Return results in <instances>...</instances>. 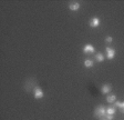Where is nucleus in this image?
Segmentation results:
<instances>
[{
	"instance_id": "20e7f679",
	"label": "nucleus",
	"mask_w": 124,
	"mask_h": 120,
	"mask_svg": "<svg viewBox=\"0 0 124 120\" xmlns=\"http://www.w3.org/2000/svg\"><path fill=\"white\" fill-rule=\"evenodd\" d=\"M105 51H106V58H108V60H112L114 57H115V53H116V51L113 49V48L106 47Z\"/></svg>"
},
{
	"instance_id": "4468645a",
	"label": "nucleus",
	"mask_w": 124,
	"mask_h": 120,
	"mask_svg": "<svg viewBox=\"0 0 124 120\" xmlns=\"http://www.w3.org/2000/svg\"><path fill=\"white\" fill-rule=\"evenodd\" d=\"M121 109H122V112H124V102H122V107H121Z\"/></svg>"
},
{
	"instance_id": "9b49d317",
	"label": "nucleus",
	"mask_w": 124,
	"mask_h": 120,
	"mask_svg": "<svg viewBox=\"0 0 124 120\" xmlns=\"http://www.w3.org/2000/svg\"><path fill=\"white\" fill-rule=\"evenodd\" d=\"M95 59H96V61H99V62H102V61H104V56H103V53H101V52H99V53H96L95 55Z\"/></svg>"
},
{
	"instance_id": "2eb2a0df",
	"label": "nucleus",
	"mask_w": 124,
	"mask_h": 120,
	"mask_svg": "<svg viewBox=\"0 0 124 120\" xmlns=\"http://www.w3.org/2000/svg\"><path fill=\"white\" fill-rule=\"evenodd\" d=\"M101 120H108L106 118H101Z\"/></svg>"
},
{
	"instance_id": "7ed1b4c3",
	"label": "nucleus",
	"mask_w": 124,
	"mask_h": 120,
	"mask_svg": "<svg viewBox=\"0 0 124 120\" xmlns=\"http://www.w3.org/2000/svg\"><path fill=\"white\" fill-rule=\"evenodd\" d=\"M33 96H34L36 99H41V98H43L44 92H43V90H42L40 87H36L34 90H33Z\"/></svg>"
},
{
	"instance_id": "f8f14e48",
	"label": "nucleus",
	"mask_w": 124,
	"mask_h": 120,
	"mask_svg": "<svg viewBox=\"0 0 124 120\" xmlns=\"http://www.w3.org/2000/svg\"><path fill=\"white\" fill-rule=\"evenodd\" d=\"M114 104H115L116 107L121 108V107H122V101H115V102H114Z\"/></svg>"
},
{
	"instance_id": "f257e3e1",
	"label": "nucleus",
	"mask_w": 124,
	"mask_h": 120,
	"mask_svg": "<svg viewBox=\"0 0 124 120\" xmlns=\"http://www.w3.org/2000/svg\"><path fill=\"white\" fill-rule=\"evenodd\" d=\"M106 115V108L104 107V106H99V107L95 108V110H94V116H95L96 118H103L104 116Z\"/></svg>"
},
{
	"instance_id": "ddd939ff",
	"label": "nucleus",
	"mask_w": 124,
	"mask_h": 120,
	"mask_svg": "<svg viewBox=\"0 0 124 120\" xmlns=\"http://www.w3.org/2000/svg\"><path fill=\"white\" fill-rule=\"evenodd\" d=\"M105 41L110 43V42H112V41H113V39H112V37H110V36H108V37H106V38H105Z\"/></svg>"
},
{
	"instance_id": "6e6552de",
	"label": "nucleus",
	"mask_w": 124,
	"mask_h": 120,
	"mask_svg": "<svg viewBox=\"0 0 124 120\" xmlns=\"http://www.w3.org/2000/svg\"><path fill=\"white\" fill-rule=\"evenodd\" d=\"M115 101H116L115 94H108V96H106V102H108V103H114Z\"/></svg>"
},
{
	"instance_id": "39448f33",
	"label": "nucleus",
	"mask_w": 124,
	"mask_h": 120,
	"mask_svg": "<svg viewBox=\"0 0 124 120\" xmlns=\"http://www.w3.org/2000/svg\"><path fill=\"white\" fill-rule=\"evenodd\" d=\"M81 8V3L78 2V1H73V2L69 3V9L71 11H78Z\"/></svg>"
},
{
	"instance_id": "0eeeda50",
	"label": "nucleus",
	"mask_w": 124,
	"mask_h": 120,
	"mask_svg": "<svg viewBox=\"0 0 124 120\" xmlns=\"http://www.w3.org/2000/svg\"><path fill=\"white\" fill-rule=\"evenodd\" d=\"M111 89H112L111 85H108V84H104L103 86H102V88H101V92H102L103 94H110V91H111Z\"/></svg>"
},
{
	"instance_id": "423d86ee",
	"label": "nucleus",
	"mask_w": 124,
	"mask_h": 120,
	"mask_svg": "<svg viewBox=\"0 0 124 120\" xmlns=\"http://www.w3.org/2000/svg\"><path fill=\"white\" fill-rule=\"evenodd\" d=\"M94 51H95L94 46H92V44H90V43H86L84 47H83V52H84V53H93Z\"/></svg>"
},
{
	"instance_id": "1a4fd4ad",
	"label": "nucleus",
	"mask_w": 124,
	"mask_h": 120,
	"mask_svg": "<svg viewBox=\"0 0 124 120\" xmlns=\"http://www.w3.org/2000/svg\"><path fill=\"white\" fill-rule=\"evenodd\" d=\"M115 113H116V109L114 107H108L106 108V115L114 116Z\"/></svg>"
},
{
	"instance_id": "f03ea898",
	"label": "nucleus",
	"mask_w": 124,
	"mask_h": 120,
	"mask_svg": "<svg viewBox=\"0 0 124 120\" xmlns=\"http://www.w3.org/2000/svg\"><path fill=\"white\" fill-rule=\"evenodd\" d=\"M100 25H101V20L98 17H93V18H91L90 21H89V26H90L91 28H96V27H99Z\"/></svg>"
},
{
	"instance_id": "9d476101",
	"label": "nucleus",
	"mask_w": 124,
	"mask_h": 120,
	"mask_svg": "<svg viewBox=\"0 0 124 120\" xmlns=\"http://www.w3.org/2000/svg\"><path fill=\"white\" fill-rule=\"evenodd\" d=\"M93 65H94L93 60H91V59H86V60H84V67H85V68H92Z\"/></svg>"
}]
</instances>
